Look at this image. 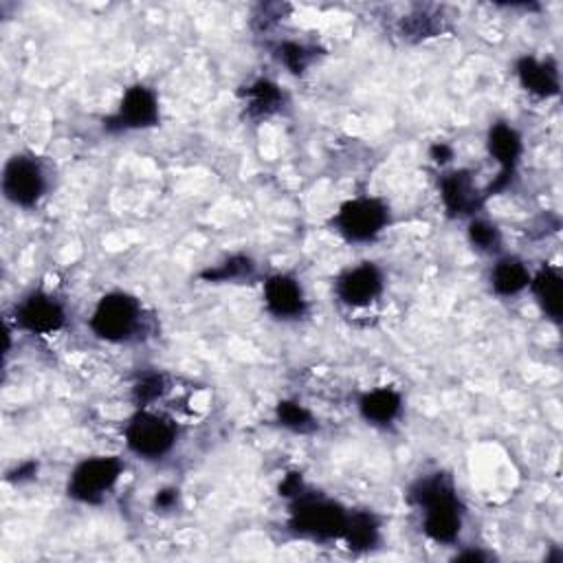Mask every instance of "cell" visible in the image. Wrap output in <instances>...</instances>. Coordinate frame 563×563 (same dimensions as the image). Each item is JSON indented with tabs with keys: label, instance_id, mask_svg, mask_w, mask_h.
I'll use <instances>...</instances> for the list:
<instances>
[{
	"label": "cell",
	"instance_id": "obj_1",
	"mask_svg": "<svg viewBox=\"0 0 563 563\" xmlns=\"http://www.w3.org/2000/svg\"><path fill=\"white\" fill-rule=\"evenodd\" d=\"M407 504L421 513L427 539L438 545H456L464 528V506L449 473L421 475L407 489Z\"/></svg>",
	"mask_w": 563,
	"mask_h": 563
},
{
	"label": "cell",
	"instance_id": "obj_2",
	"mask_svg": "<svg viewBox=\"0 0 563 563\" xmlns=\"http://www.w3.org/2000/svg\"><path fill=\"white\" fill-rule=\"evenodd\" d=\"M91 333L108 344L139 342L148 331V313L139 298L126 291H113L97 300L91 318Z\"/></svg>",
	"mask_w": 563,
	"mask_h": 563
},
{
	"label": "cell",
	"instance_id": "obj_3",
	"mask_svg": "<svg viewBox=\"0 0 563 563\" xmlns=\"http://www.w3.org/2000/svg\"><path fill=\"white\" fill-rule=\"evenodd\" d=\"M348 508L337 499L311 493L309 489L291 499L289 530L307 541L333 543L342 541L348 521Z\"/></svg>",
	"mask_w": 563,
	"mask_h": 563
},
{
	"label": "cell",
	"instance_id": "obj_4",
	"mask_svg": "<svg viewBox=\"0 0 563 563\" xmlns=\"http://www.w3.org/2000/svg\"><path fill=\"white\" fill-rule=\"evenodd\" d=\"M124 440L133 456L141 460H161L174 449L179 425L172 416L157 412L154 407H141L128 418Z\"/></svg>",
	"mask_w": 563,
	"mask_h": 563
},
{
	"label": "cell",
	"instance_id": "obj_5",
	"mask_svg": "<svg viewBox=\"0 0 563 563\" xmlns=\"http://www.w3.org/2000/svg\"><path fill=\"white\" fill-rule=\"evenodd\" d=\"M126 464L117 456H91L76 464L67 482V495L87 506H100L117 486Z\"/></svg>",
	"mask_w": 563,
	"mask_h": 563
},
{
	"label": "cell",
	"instance_id": "obj_6",
	"mask_svg": "<svg viewBox=\"0 0 563 563\" xmlns=\"http://www.w3.org/2000/svg\"><path fill=\"white\" fill-rule=\"evenodd\" d=\"M392 222L390 207L377 196H357L346 200L333 216V229L353 244L377 240Z\"/></svg>",
	"mask_w": 563,
	"mask_h": 563
},
{
	"label": "cell",
	"instance_id": "obj_7",
	"mask_svg": "<svg viewBox=\"0 0 563 563\" xmlns=\"http://www.w3.org/2000/svg\"><path fill=\"white\" fill-rule=\"evenodd\" d=\"M49 189V176L43 161L34 154H14L3 170L5 198L23 209L36 207Z\"/></svg>",
	"mask_w": 563,
	"mask_h": 563
},
{
	"label": "cell",
	"instance_id": "obj_8",
	"mask_svg": "<svg viewBox=\"0 0 563 563\" xmlns=\"http://www.w3.org/2000/svg\"><path fill=\"white\" fill-rule=\"evenodd\" d=\"M486 150H489L491 159L497 163L499 172L482 189L484 200H489L491 196H497V194H502L504 189L510 187V183H513V179L517 174L521 154H524V141H521V135L517 133V128H513L506 122H497V124H493L489 128Z\"/></svg>",
	"mask_w": 563,
	"mask_h": 563
},
{
	"label": "cell",
	"instance_id": "obj_9",
	"mask_svg": "<svg viewBox=\"0 0 563 563\" xmlns=\"http://www.w3.org/2000/svg\"><path fill=\"white\" fill-rule=\"evenodd\" d=\"M386 294V275L375 262L348 266L335 282L337 300L351 311H364L377 305Z\"/></svg>",
	"mask_w": 563,
	"mask_h": 563
},
{
	"label": "cell",
	"instance_id": "obj_10",
	"mask_svg": "<svg viewBox=\"0 0 563 563\" xmlns=\"http://www.w3.org/2000/svg\"><path fill=\"white\" fill-rule=\"evenodd\" d=\"M161 119V106L157 93L146 84L130 87L117 111L104 119L106 133H135V130H148L154 128Z\"/></svg>",
	"mask_w": 563,
	"mask_h": 563
},
{
	"label": "cell",
	"instance_id": "obj_11",
	"mask_svg": "<svg viewBox=\"0 0 563 563\" xmlns=\"http://www.w3.org/2000/svg\"><path fill=\"white\" fill-rule=\"evenodd\" d=\"M16 326L30 335L51 337L67 326L65 305L47 291H32L16 305Z\"/></svg>",
	"mask_w": 563,
	"mask_h": 563
},
{
	"label": "cell",
	"instance_id": "obj_12",
	"mask_svg": "<svg viewBox=\"0 0 563 563\" xmlns=\"http://www.w3.org/2000/svg\"><path fill=\"white\" fill-rule=\"evenodd\" d=\"M264 309L279 322H298L309 313L302 282L289 273H273L262 287Z\"/></svg>",
	"mask_w": 563,
	"mask_h": 563
},
{
	"label": "cell",
	"instance_id": "obj_13",
	"mask_svg": "<svg viewBox=\"0 0 563 563\" xmlns=\"http://www.w3.org/2000/svg\"><path fill=\"white\" fill-rule=\"evenodd\" d=\"M440 200L447 216L453 220L473 218L486 203L473 172L462 168L449 170L440 176Z\"/></svg>",
	"mask_w": 563,
	"mask_h": 563
},
{
	"label": "cell",
	"instance_id": "obj_14",
	"mask_svg": "<svg viewBox=\"0 0 563 563\" xmlns=\"http://www.w3.org/2000/svg\"><path fill=\"white\" fill-rule=\"evenodd\" d=\"M515 76L519 87L539 100L556 97L561 91L559 67L550 58L541 60L535 56H521L515 65Z\"/></svg>",
	"mask_w": 563,
	"mask_h": 563
},
{
	"label": "cell",
	"instance_id": "obj_15",
	"mask_svg": "<svg viewBox=\"0 0 563 563\" xmlns=\"http://www.w3.org/2000/svg\"><path fill=\"white\" fill-rule=\"evenodd\" d=\"M537 307L541 309V313L554 322L561 324V315H563V275L561 268L554 264H543L539 266V271L532 273L530 285H528Z\"/></svg>",
	"mask_w": 563,
	"mask_h": 563
},
{
	"label": "cell",
	"instance_id": "obj_16",
	"mask_svg": "<svg viewBox=\"0 0 563 563\" xmlns=\"http://www.w3.org/2000/svg\"><path fill=\"white\" fill-rule=\"evenodd\" d=\"M403 405H405L403 394L390 386H381V388L364 392L357 403L361 418L368 425L381 427V429L392 427L401 418Z\"/></svg>",
	"mask_w": 563,
	"mask_h": 563
},
{
	"label": "cell",
	"instance_id": "obj_17",
	"mask_svg": "<svg viewBox=\"0 0 563 563\" xmlns=\"http://www.w3.org/2000/svg\"><path fill=\"white\" fill-rule=\"evenodd\" d=\"M532 271L517 255H499L489 273L491 291L499 298H515L524 294L530 285Z\"/></svg>",
	"mask_w": 563,
	"mask_h": 563
},
{
	"label": "cell",
	"instance_id": "obj_18",
	"mask_svg": "<svg viewBox=\"0 0 563 563\" xmlns=\"http://www.w3.org/2000/svg\"><path fill=\"white\" fill-rule=\"evenodd\" d=\"M383 539V521L375 510H351L342 541L353 552H372Z\"/></svg>",
	"mask_w": 563,
	"mask_h": 563
},
{
	"label": "cell",
	"instance_id": "obj_19",
	"mask_svg": "<svg viewBox=\"0 0 563 563\" xmlns=\"http://www.w3.org/2000/svg\"><path fill=\"white\" fill-rule=\"evenodd\" d=\"M238 95L242 100L246 117L251 119H266L279 113L282 106H285V93H282V89L275 82L264 78L246 84Z\"/></svg>",
	"mask_w": 563,
	"mask_h": 563
},
{
	"label": "cell",
	"instance_id": "obj_20",
	"mask_svg": "<svg viewBox=\"0 0 563 563\" xmlns=\"http://www.w3.org/2000/svg\"><path fill=\"white\" fill-rule=\"evenodd\" d=\"M255 262L249 255H231L222 260L220 264L207 268L200 273L205 282H214V285H229V282H242L253 277Z\"/></svg>",
	"mask_w": 563,
	"mask_h": 563
},
{
	"label": "cell",
	"instance_id": "obj_21",
	"mask_svg": "<svg viewBox=\"0 0 563 563\" xmlns=\"http://www.w3.org/2000/svg\"><path fill=\"white\" fill-rule=\"evenodd\" d=\"M275 418L282 427L294 434L307 436L318 429V418L313 416V412L298 401H279L275 405Z\"/></svg>",
	"mask_w": 563,
	"mask_h": 563
},
{
	"label": "cell",
	"instance_id": "obj_22",
	"mask_svg": "<svg viewBox=\"0 0 563 563\" xmlns=\"http://www.w3.org/2000/svg\"><path fill=\"white\" fill-rule=\"evenodd\" d=\"M467 238L471 242V246L480 253L486 255H497L502 251V231L495 222L486 220V218H469V227H467Z\"/></svg>",
	"mask_w": 563,
	"mask_h": 563
},
{
	"label": "cell",
	"instance_id": "obj_23",
	"mask_svg": "<svg viewBox=\"0 0 563 563\" xmlns=\"http://www.w3.org/2000/svg\"><path fill=\"white\" fill-rule=\"evenodd\" d=\"M275 58L279 65H285V69H289L294 76H302L315 62L318 51L309 45L287 41L275 47Z\"/></svg>",
	"mask_w": 563,
	"mask_h": 563
},
{
	"label": "cell",
	"instance_id": "obj_24",
	"mask_svg": "<svg viewBox=\"0 0 563 563\" xmlns=\"http://www.w3.org/2000/svg\"><path fill=\"white\" fill-rule=\"evenodd\" d=\"M168 390L170 383L163 372H146L133 386V403L137 405V410L154 407V403H159Z\"/></svg>",
	"mask_w": 563,
	"mask_h": 563
},
{
	"label": "cell",
	"instance_id": "obj_25",
	"mask_svg": "<svg viewBox=\"0 0 563 563\" xmlns=\"http://www.w3.org/2000/svg\"><path fill=\"white\" fill-rule=\"evenodd\" d=\"M443 30V23L436 16H429L427 12H416L401 21V36L405 41H427L434 38Z\"/></svg>",
	"mask_w": 563,
	"mask_h": 563
},
{
	"label": "cell",
	"instance_id": "obj_26",
	"mask_svg": "<svg viewBox=\"0 0 563 563\" xmlns=\"http://www.w3.org/2000/svg\"><path fill=\"white\" fill-rule=\"evenodd\" d=\"M305 491H307V486H305V480L300 473H289L279 484V495H285L289 499H296Z\"/></svg>",
	"mask_w": 563,
	"mask_h": 563
},
{
	"label": "cell",
	"instance_id": "obj_27",
	"mask_svg": "<svg viewBox=\"0 0 563 563\" xmlns=\"http://www.w3.org/2000/svg\"><path fill=\"white\" fill-rule=\"evenodd\" d=\"M176 504H179V491H176V489L157 491V495H154V508H157V513H159V510H161V513H168V510H172Z\"/></svg>",
	"mask_w": 563,
	"mask_h": 563
},
{
	"label": "cell",
	"instance_id": "obj_28",
	"mask_svg": "<svg viewBox=\"0 0 563 563\" xmlns=\"http://www.w3.org/2000/svg\"><path fill=\"white\" fill-rule=\"evenodd\" d=\"M429 159H432L436 165L445 168V165L451 163V159H453V148L447 146V143H434L432 150H429Z\"/></svg>",
	"mask_w": 563,
	"mask_h": 563
},
{
	"label": "cell",
	"instance_id": "obj_29",
	"mask_svg": "<svg viewBox=\"0 0 563 563\" xmlns=\"http://www.w3.org/2000/svg\"><path fill=\"white\" fill-rule=\"evenodd\" d=\"M36 473H38V464L25 462V464L16 467V471L10 473V482H25V480H32Z\"/></svg>",
	"mask_w": 563,
	"mask_h": 563
},
{
	"label": "cell",
	"instance_id": "obj_30",
	"mask_svg": "<svg viewBox=\"0 0 563 563\" xmlns=\"http://www.w3.org/2000/svg\"><path fill=\"white\" fill-rule=\"evenodd\" d=\"M456 559H460V561H486L489 554H486V552H480V550H469V552L456 554Z\"/></svg>",
	"mask_w": 563,
	"mask_h": 563
}]
</instances>
